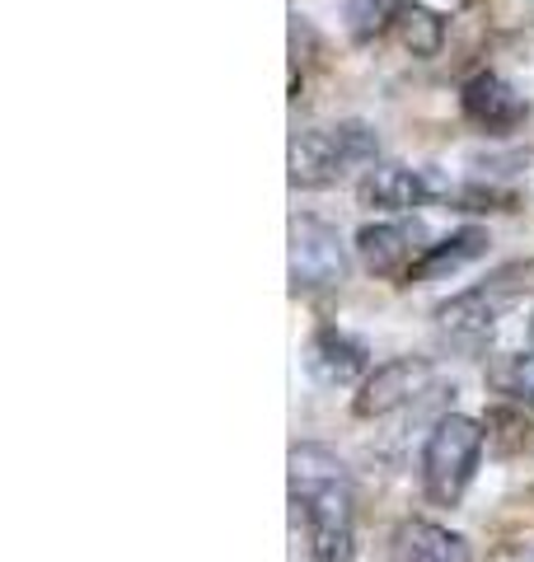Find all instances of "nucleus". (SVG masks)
I'll return each instance as SVG.
<instances>
[{
    "label": "nucleus",
    "instance_id": "obj_8",
    "mask_svg": "<svg viewBox=\"0 0 534 562\" xmlns=\"http://www.w3.org/2000/svg\"><path fill=\"white\" fill-rule=\"evenodd\" d=\"M459 109H465V117L488 136L515 132L525 122V113H530L525 99L515 94L502 76H492V70H478L474 80H465V90H459Z\"/></svg>",
    "mask_w": 534,
    "mask_h": 562
},
{
    "label": "nucleus",
    "instance_id": "obj_12",
    "mask_svg": "<svg viewBox=\"0 0 534 562\" xmlns=\"http://www.w3.org/2000/svg\"><path fill=\"white\" fill-rule=\"evenodd\" d=\"M399 558L403 562H474L469 543L436 520H408L399 530Z\"/></svg>",
    "mask_w": 534,
    "mask_h": 562
},
{
    "label": "nucleus",
    "instance_id": "obj_5",
    "mask_svg": "<svg viewBox=\"0 0 534 562\" xmlns=\"http://www.w3.org/2000/svg\"><path fill=\"white\" fill-rule=\"evenodd\" d=\"M343 281H347V249L337 231L314 216H296L291 221V291L314 295V291L343 286Z\"/></svg>",
    "mask_w": 534,
    "mask_h": 562
},
{
    "label": "nucleus",
    "instance_id": "obj_10",
    "mask_svg": "<svg viewBox=\"0 0 534 562\" xmlns=\"http://www.w3.org/2000/svg\"><path fill=\"white\" fill-rule=\"evenodd\" d=\"M356 198H361V206H376V211H413L432 198V183L408 165H376L356 183Z\"/></svg>",
    "mask_w": 534,
    "mask_h": 562
},
{
    "label": "nucleus",
    "instance_id": "obj_6",
    "mask_svg": "<svg viewBox=\"0 0 534 562\" xmlns=\"http://www.w3.org/2000/svg\"><path fill=\"white\" fill-rule=\"evenodd\" d=\"M432 380H436V366L426 357H394V361H385L366 375L361 394L352 398V413L366 417V422L389 417V413L408 408V403H418L426 390H432Z\"/></svg>",
    "mask_w": 534,
    "mask_h": 562
},
{
    "label": "nucleus",
    "instance_id": "obj_3",
    "mask_svg": "<svg viewBox=\"0 0 534 562\" xmlns=\"http://www.w3.org/2000/svg\"><path fill=\"white\" fill-rule=\"evenodd\" d=\"M478 454H483V427L474 417H441L432 436H426L422 450V487L436 506H455L465 497V487L478 469Z\"/></svg>",
    "mask_w": 534,
    "mask_h": 562
},
{
    "label": "nucleus",
    "instance_id": "obj_2",
    "mask_svg": "<svg viewBox=\"0 0 534 562\" xmlns=\"http://www.w3.org/2000/svg\"><path fill=\"white\" fill-rule=\"evenodd\" d=\"M380 136L366 122H337L291 136V188H329L343 173L376 160Z\"/></svg>",
    "mask_w": 534,
    "mask_h": 562
},
{
    "label": "nucleus",
    "instance_id": "obj_7",
    "mask_svg": "<svg viewBox=\"0 0 534 562\" xmlns=\"http://www.w3.org/2000/svg\"><path fill=\"white\" fill-rule=\"evenodd\" d=\"M426 249H432V244H426L422 221H380L356 235V258L376 277H408Z\"/></svg>",
    "mask_w": 534,
    "mask_h": 562
},
{
    "label": "nucleus",
    "instance_id": "obj_11",
    "mask_svg": "<svg viewBox=\"0 0 534 562\" xmlns=\"http://www.w3.org/2000/svg\"><path fill=\"white\" fill-rule=\"evenodd\" d=\"M488 244H492V239H488L483 225H465V231L436 239L432 249L418 258V268L408 272V281H441V277H450V272H459V268H469L474 258H483Z\"/></svg>",
    "mask_w": 534,
    "mask_h": 562
},
{
    "label": "nucleus",
    "instance_id": "obj_13",
    "mask_svg": "<svg viewBox=\"0 0 534 562\" xmlns=\"http://www.w3.org/2000/svg\"><path fill=\"white\" fill-rule=\"evenodd\" d=\"M394 29H399V43L413 52V57H436L445 43V20L432 5H422V0H403L394 14Z\"/></svg>",
    "mask_w": 534,
    "mask_h": 562
},
{
    "label": "nucleus",
    "instance_id": "obj_1",
    "mask_svg": "<svg viewBox=\"0 0 534 562\" xmlns=\"http://www.w3.org/2000/svg\"><path fill=\"white\" fill-rule=\"evenodd\" d=\"M291 535L310 562H352L356 553L352 479L329 446L305 441L291 450Z\"/></svg>",
    "mask_w": 534,
    "mask_h": 562
},
{
    "label": "nucleus",
    "instance_id": "obj_4",
    "mask_svg": "<svg viewBox=\"0 0 534 562\" xmlns=\"http://www.w3.org/2000/svg\"><path fill=\"white\" fill-rule=\"evenodd\" d=\"M530 272H534L530 262H507V268H497L492 277L478 281V286L450 295V301L436 310L441 328L459 333V338H483V333L497 328V319H502V314L525 295Z\"/></svg>",
    "mask_w": 534,
    "mask_h": 562
},
{
    "label": "nucleus",
    "instance_id": "obj_14",
    "mask_svg": "<svg viewBox=\"0 0 534 562\" xmlns=\"http://www.w3.org/2000/svg\"><path fill=\"white\" fill-rule=\"evenodd\" d=\"M403 0H352V38L356 43H370L385 24H394V14H399Z\"/></svg>",
    "mask_w": 534,
    "mask_h": 562
},
{
    "label": "nucleus",
    "instance_id": "obj_15",
    "mask_svg": "<svg viewBox=\"0 0 534 562\" xmlns=\"http://www.w3.org/2000/svg\"><path fill=\"white\" fill-rule=\"evenodd\" d=\"M492 384H497L502 394L521 398V403H530V408H534V361H530V357H507V361L492 371Z\"/></svg>",
    "mask_w": 534,
    "mask_h": 562
},
{
    "label": "nucleus",
    "instance_id": "obj_9",
    "mask_svg": "<svg viewBox=\"0 0 534 562\" xmlns=\"http://www.w3.org/2000/svg\"><path fill=\"white\" fill-rule=\"evenodd\" d=\"M310 375L319 384H329V390H347V384H356L366 375V347L347 338L343 328H319L310 338Z\"/></svg>",
    "mask_w": 534,
    "mask_h": 562
}]
</instances>
